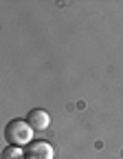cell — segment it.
I'll return each mask as SVG.
<instances>
[{
  "instance_id": "2",
  "label": "cell",
  "mask_w": 123,
  "mask_h": 159,
  "mask_svg": "<svg viewBox=\"0 0 123 159\" xmlns=\"http://www.w3.org/2000/svg\"><path fill=\"white\" fill-rule=\"evenodd\" d=\"M27 122H29V126H31L33 130L42 133V130H46L49 124H51V115H49L46 111H42V108H33V111L27 115Z\"/></svg>"
},
{
  "instance_id": "4",
  "label": "cell",
  "mask_w": 123,
  "mask_h": 159,
  "mask_svg": "<svg viewBox=\"0 0 123 159\" xmlns=\"http://www.w3.org/2000/svg\"><path fill=\"white\" fill-rule=\"evenodd\" d=\"M27 155L20 150L18 146H9V148H5L2 150V159H24Z\"/></svg>"
},
{
  "instance_id": "3",
  "label": "cell",
  "mask_w": 123,
  "mask_h": 159,
  "mask_svg": "<svg viewBox=\"0 0 123 159\" xmlns=\"http://www.w3.org/2000/svg\"><path fill=\"white\" fill-rule=\"evenodd\" d=\"M27 159H53V146L46 142H35L24 150Z\"/></svg>"
},
{
  "instance_id": "1",
  "label": "cell",
  "mask_w": 123,
  "mask_h": 159,
  "mask_svg": "<svg viewBox=\"0 0 123 159\" xmlns=\"http://www.w3.org/2000/svg\"><path fill=\"white\" fill-rule=\"evenodd\" d=\"M33 137V128L29 126V122H22V119H11L5 128V139L11 146H24L31 142Z\"/></svg>"
}]
</instances>
